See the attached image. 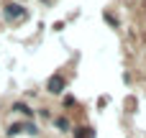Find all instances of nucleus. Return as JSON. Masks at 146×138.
I'll return each mask as SVG.
<instances>
[{
	"label": "nucleus",
	"instance_id": "obj_1",
	"mask_svg": "<svg viewBox=\"0 0 146 138\" xmlns=\"http://www.w3.org/2000/svg\"><path fill=\"white\" fill-rule=\"evenodd\" d=\"M64 85H67V82H64L62 74H51L49 82H46V92H49V95H62V92H64Z\"/></svg>",
	"mask_w": 146,
	"mask_h": 138
},
{
	"label": "nucleus",
	"instance_id": "obj_2",
	"mask_svg": "<svg viewBox=\"0 0 146 138\" xmlns=\"http://www.w3.org/2000/svg\"><path fill=\"white\" fill-rule=\"evenodd\" d=\"M21 15H23V8H21L18 3H10V5H5V18L15 20V18H21Z\"/></svg>",
	"mask_w": 146,
	"mask_h": 138
},
{
	"label": "nucleus",
	"instance_id": "obj_3",
	"mask_svg": "<svg viewBox=\"0 0 146 138\" xmlns=\"http://www.w3.org/2000/svg\"><path fill=\"white\" fill-rule=\"evenodd\" d=\"M54 128L62 131V133H69V131H72V123H69V118H56V120H54Z\"/></svg>",
	"mask_w": 146,
	"mask_h": 138
},
{
	"label": "nucleus",
	"instance_id": "obj_4",
	"mask_svg": "<svg viewBox=\"0 0 146 138\" xmlns=\"http://www.w3.org/2000/svg\"><path fill=\"white\" fill-rule=\"evenodd\" d=\"M13 113H21L23 118H31V115H33V110H31L26 102H15V105H13Z\"/></svg>",
	"mask_w": 146,
	"mask_h": 138
},
{
	"label": "nucleus",
	"instance_id": "obj_5",
	"mask_svg": "<svg viewBox=\"0 0 146 138\" xmlns=\"http://www.w3.org/2000/svg\"><path fill=\"white\" fill-rule=\"evenodd\" d=\"M92 128H74V138H92Z\"/></svg>",
	"mask_w": 146,
	"mask_h": 138
},
{
	"label": "nucleus",
	"instance_id": "obj_6",
	"mask_svg": "<svg viewBox=\"0 0 146 138\" xmlns=\"http://www.w3.org/2000/svg\"><path fill=\"white\" fill-rule=\"evenodd\" d=\"M21 128H23V133H28V136H36L38 133V128L31 123V120H26V123H21Z\"/></svg>",
	"mask_w": 146,
	"mask_h": 138
},
{
	"label": "nucleus",
	"instance_id": "obj_7",
	"mask_svg": "<svg viewBox=\"0 0 146 138\" xmlns=\"http://www.w3.org/2000/svg\"><path fill=\"white\" fill-rule=\"evenodd\" d=\"M18 133H23L21 123H15V125H10V128H8V136H18Z\"/></svg>",
	"mask_w": 146,
	"mask_h": 138
}]
</instances>
